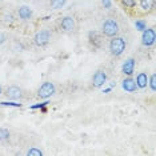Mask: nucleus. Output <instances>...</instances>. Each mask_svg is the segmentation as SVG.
<instances>
[{"label": "nucleus", "mask_w": 156, "mask_h": 156, "mask_svg": "<svg viewBox=\"0 0 156 156\" xmlns=\"http://www.w3.org/2000/svg\"><path fill=\"white\" fill-rule=\"evenodd\" d=\"M150 87L152 91L156 90V75H152L151 79H150Z\"/></svg>", "instance_id": "obj_20"}, {"label": "nucleus", "mask_w": 156, "mask_h": 156, "mask_svg": "<svg viewBox=\"0 0 156 156\" xmlns=\"http://www.w3.org/2000/svg\"><path fill=\"white\" fill-rule=\"evenodd\" d=\"M119 23L115 19H107L101 24V34L107 37H113L118 36L119 34Z\"/></svg>", "instance_id": "obj_2"}, {"label": "nucleus", "mask_w": 156, "mask_h": 156, "mask_svg": "<svg viewBox=\"0 0 156 156\" xmlns=\"http://www.w3.org/2000/svg\"><path fill=\"white\" fill-rule=\"evenodd\" d=\"M0 95H2V87H0Z\"/></svg>", "instance_id": "obj_24"}, {"label": "nucleus", "mask_w": 156, "mask_h": 156, "mask_svg": "<svg viewBox=\"0 0 156 156\" xmlns=\"http://www.w3.org/2000/svg\"><path fill=\"white\" fill-rule=\"evenodd\" d=\"M155 5V0H140V7L144 11H150L154 8Z\"/></svg>", "instance_id": "obj_14"}, {"label": "nucleus", "mask_w": 156, "mask_h": 156, "mask_svg": "<svg viewBox=\"0 0 156 156\" xmlns=\"http://www.w3.org/2000/svg\"><path fill=\"white\" fill-rule=\"evenodd\" d=\"M126 40H124L123 37L120 36H113L111 37V41H109L108 44V48H109V52H111L112 56H120L124 52V49H126Z\"/></svg>", "instance_id": "obj_1"}, {"label": "nucleus", "mask_w": 156, "mask_h": 156, "mask_svg": "<svg viewBox=\"0 0 156 156\" xmlns=\"http://www.w3.org/2000/svg\"><path fill=\"white\" fill-rule=\"evenodd\" d=\"M103 5H104V8H109L111 7V2L109 0H103Z\"/></svg>", "instance_id": "obj_22"}, {"label": "nucleus", "mask_w": 156, "mask_h": 156, "mask_svg": "<svg viewBox=\"0 0 156 156\" xmlns=\"http://www.w3.org/2000/svg\"><path fill=\"white\" fill-rule=\"evenodd\" d=\"M17 13H19V17L22 20H28V19H31V16H32V9L27 5H23L19 8V12Z\"/></svg>", "instance_id": "obj_12"}, {"label": "nucleus", "mask_w": 156, "mask_h": 156, "mask_svg": "<svg viewBox=\"0 0 156 156\" xmlns=\"http://www.w3.org/2000/svg\"><path fill=\"white\" fill-rule=\"evenodd\" d=\"M136 86L137 88H145L147 87V83H148V76H147V73L145 72H140L139 75H137L136 77Z\"/></svg>", "instance_id": "obj_13"}, {"label": "nucleus", "mask_w": 156, "mask_h": 156, "mask_svg": "<svg viewBox=\"0 0 156 156\" xmlns=\"http://www.w3.org/2000/svg\"><path fill=\"white\" fill-rule=\"evenodd\" d=\"M155 40H156V35H155L154 28H145V30H143L141 44H143L144 47H151V45H154Z\"/></svg>", "instance_id": "obj_5"}, {"label": "nucleus", "mask_w": 156, "mask_h": 156, "mask_svg": "<svg viewBox=\"0 0 156 156\" xmlns=\"http://www.w3.org/2000/svg\"><path fill=\"white\" fill-rule=\"evenodd\" d=\"M9 139V131L7 128H0V141H5Z\"/></svg>", "instance_id": "obj_17"}, {"label": "nucleus", "mask_w": 156, "mask_h": 156, "mask_svg": "<svg viewBox=\"0 0 156 156\" xmlns=\"http://www.w3.org/2000/svg\"><path fill=\"white\" fill-rule=\"evenodd\" d=\"M122 71H123V73H124V75H128V76L132 75V73H133V71H135V59H133V58L127 59L126 62L123 63Z\"/></svg>", "instance_id": "obj_10"}, {"label": "nucleus", "mask_w": 156, "mask_h": 156, "mask_svg": "<svg viewBox=\"0 0 156 156\" xmlns=\"http://www.w3.org/2000/svg\"><path fill=\"white\" fill-rule=\"evenodd\" d=\"M2 105H11V107H20L22 104H16V103H5V101H2L0 103Z\"/></svg>", "instance_id": "obj_21"}, {"label": "nucleus", "mask_w": 156, "mask_h": 156, "mask_svg": "<svg viewBox=\"0 0 156 156\" xmlns=\"http://www.w3.org/2000/svg\"><path fill=\"white\" fill-rule=\"evenodd\" d=\"M105 81H107V73H105L104 71H96V72L94 73V76H92V84L96 88L101 87Z\"/></svg>", "instance_id": "obj_9"}, {"label": "nucleus", "mask_w": 156, "mask_h": 156, "mask_svg": "<svg viewBox=\"0 0 156 156\" xmlns=\"http://www.w3.org/2000/svg\"><path fill=\"white\" fill-rule=\"evenodd\" d=\"M4 95L8 99H11V100H17V99H20V98L23 96L22 90H20L17 86H9V87H7L5 91H4Z\"/></svg>", "instance_id": "obj_8"}, {"label": "nucleus", "mask_w": 156, "mask_h": 156, "mask_svg": "<svg viewBox=\"0 0 156 156\" xmlns=\"http://www.w3.org/2000/svg\"><path fill=\"white\" fill-rule=\"evenodd\" d=\"M75 27H76L75 19L71 17V16L63 17V19L60 20V23H59V28L62 31H64V32H72V31L75 30Z\"/></svg>", "instance_id": "obj_6"}, {"label": "nucleus", "mask_w": 156, "mask_h": 156, "mask_svg": "<svg viewBox=\"0 0 156 156\" xmlns=\"http://www.w3.org/2000/svg\"><path fill=\"white\" fill-rule=\"evenodd\" d=\"M55 94V86L51 81H45L40 86V88L37 90V96L40 99H48Z\"/></svg>", "instance_id": "obj_3"}, {"label": "nucleus", "mask_w": 156, "mask_h": 156, "mask_svg": "<svg viewBox=\"0 0 156 156\" xmlns=\"http://www.w3.org/2000/svg\"><path fill=\"white\" fill-rule=\"evenodd\" d=\"M5 35H0V43H3V41H4L5 40Z\"/></svg>", "instance_id": "obj_23"}, {"label": "nucleus", "mask_w": 156, "mask_h": 156, "mask_svg": "<svg viewBox=\"0 0 156 156\" xmlns=\"http://www.w3.org/2000/svg\"><path fill=\"white\" fill-rule=\"evenodd\" d=\"M49 40H51V32H49L48 30L39 31V32H36V35H35V37H34V41L37 47H45V45L49 43Z\"/></svg>", "instance_id": "obj_4"}, {"label": "nucleus", "mask_w": 156, "mask_h": 156, "mask_svg": "<svg viewBox=\"0 0 156 156\" xmlns=\"http://www.w3.org/2000/svg\"><path fill=\"white\" fill-rule=\"evenodd\" d=\"M120 3H122V5L126 7V8H133V7L136 5L135 0H120Z\"/></svg>", "instance_id": "obj_18"}, {"label": "nucleus", "mask_w": 156, "mask_h": 156, "mask_svg": "<svg viewBox=\"0 0 156 156\" xmlns=\"http://www.w3.org/2000/svg\"><path fill=\"white\" fill-rule=\"evenodd\" d=\"M135 26H136V30H139V31L145 30V23L143 22V20H137V22L135 23Z\"/></svg>", "instance_id": "obj_19"}, {"label": "nucleus", "mask_w": 156, "mask_h": 156, "mask_svg": "<svg viewBox=\"0 0 156 156\" xmlns=\"http://www.w3.org/2000/svg\"><path fill=\"white\" fill-rule=\"evenodd\" d=\"M27 155L28 156H41V155H43V151L39 150V148H36V147H32V148H30V150H28Z\"/></svg>", "instance_id": "obj_16"}, {"label": "nucleus", "mask_w": 156, "mask_h": 156, "mask_svg": "<svg viewBox=\"0 0 156 156\" xmlns=\"http://www.w3.org/2000/svg\"><path fill=\"white\" fill-rule=\"evenodd\" d=\"M66 3H67V0H49V7L54 9H59V8H62Z\"/></svg>", "instance_id": "obj_15"}, {"label": "nucleus", "mask_w": 156, "mask_h": 156, "mask_svg": "<svg viewBox=\"0 0 156 156\" xmlns=\"http://www.w3.org/2000/svg\"><path fill=\"white\" fill-rule=\"evenodd\" d=\"M122 87H123V90L127 91V92H135L137 90L136 81H135L132 77H127V79H124L123 83H122Z\"/></svg>", "instance_id": "obj_11"}, {"label": "nucleus", "mask_w": 156, "mask_h": 156, "mask_svg": "<svg viewBox=\"0 0 156 156\" xmlns=\"http://www.w3.org/2000/svg\"><path fill=\"white\" fill-rule=\"evenodd\" d=\"M88 41L94 48H100L103 44V36L98 31H90L88 32Z\"/></svg>", "instance_id": "obj_7"}]
</instances>
